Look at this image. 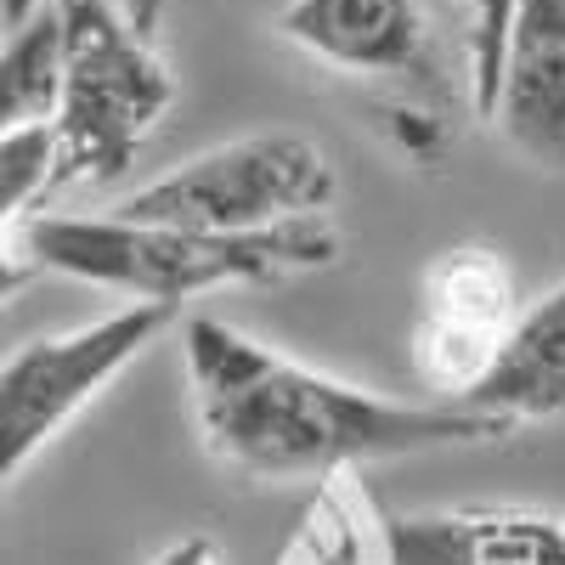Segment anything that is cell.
I'll return each mask as SVG.
<instances>
[{
    "label": "cell",
    "instance_id": "7c38bea8",
    "mask_svg": "<svg viewBox=\"0 0 565 565\" xmlns=\"http://www.w3.org/2000/svg\"><path fill=\"white\" fill-rule=\"evenodd\" d=\"M57 85H63V34L52 0H45L0 40V136L52 125Z\"/></svg>",
    "mask_w": 565,
    "mask_h": 565
},
{
    "label": "cell",
    "instance_id": "7a4b0ae2",
    "mask_svg": "<svg viewBox=\"0 0 565 565\" xmlns=\"http://www.w3.org/2000/svg\"><path fill=\"white\" fill-rule=\"evenodd\" d=\"M18 244L40 271L170 311L210 289L282 282L340 260V232L328 221H300L277 232H193L125 215H29Z\"/></svg>",
    "mask_w": 565,
    "mask_h": 565
},
{
    "label": "cell",
    "instance_id": "30bf717a",
    "mask_svg": "<svg viewBox=\"0 0 565 565\" xmlns=\"http://www.w3.org/2000/svg\"><path fill=\"white\" fill-rule=\"evenodd\" d=\"M396 565H565V521L526 509H452L391 521Z\"/></svg>",
    "mask_w": 565,
    "mask_h": 565
},
{
    "label": "cell",
    "instance_id": "9c48e42d",
    "mask_svg": "<svg viewBox=\"0 0 565 565\" xmlns=\"http://www.w3.org/2000/svg\"><path fill=\"white\" fill-rule=\"evenodd\" d=\"M458 407H476V413L498 418L503 430L565 418V277L548 295H537L532 306H521L498 356L487 362L476 391Z\"/></svg>",
    "mask_w": 565,
    "mask_h": 565
},
{
    "label": "cell",
    "instance_id": "5bb4252c",
    "mask_svg": "<svg viewBox=\"0 0 565 565\" xmlns=\"http://www.w3.org/2000/svg\"><path fill=\"white\" fill-rule=\"evenodd\" d=\"M514 0H469V74H476V108H487L492 68H498V45L509 29Z\"/></svg>",
    "mask_w": 565,
    "mask_h": 565
},
{
    "label": "cell",
    "instance_id": "3957f363",
    "mask_svg": "<svg viewBox=\"0 0 565 565\" xmlns=\"http://www.w3.org/2000/svg\"><path fill=\"white\" fill-rule=\"evenodd\" d=\"M63 34L57 85V186L114 181L136 164L175 103V74L148 23L119 0H52Z\"/></svg>",
    "mask_w": 565,
    "mask_h": 565
},
{
    "label": "cell",
    "instance_id": "6da1fadb",
    "mask_svg": "<svg viewBox=\"0 0 565 565\" xmlns=\"http://www.w3.org/2000/svg\"><path fill=\"white\" fill-rule=\"evenodd\" d=\"M186 402L204 447L255 481H322L380 458H424L509 436L498 418L458 402H402L334 380L232 322L186 317Z\"/></svg>",
    "mask_w": 565,
    "mask_h": 565
},
{
    "label": "cell",
    "instance_id": "8992f818",
    "mask_svg": "<svg viewBox=\"0 0 565 565\" xmlns=\"http://www.w3.org/2000/svg\"><path fill=\"white\" fill-rule=\"evenodd\" d=\"M514 317H521L514 266L492 244H458L424 271L413 367L436 391V402H463L476 391Z\"/></svg>",
    "mask_w": 565,
    "mask_h": 565
},
{
    "label": "cell",
    "instance_id": "ba28073f",
    "mask_svg": "<svg viewBox=\"0 0 565 565\" xmlns=\"http://www.w3.org/2000/svg\"><path fill=\"white\" fill-rule=\"evenodd\" d=\"M277 34L334 74L391 79L413 74L424 57V7L418 0H289L277 12Z\"/></svg>",
    "mask_w": 565,
    "mask_h": 565
},
{
    "label": "cell",
    "instance_id": "8fae6325",
    "mask_svg": "<svg viewBox=\"0 0 565 565\" xmlns=\"http://www.w3.org/2000/svg\"><path fill=\"white\" fill-rule=\"evenodd\" d=\"M271 565H396L391 521L362 469H334L306 487V503L277 537Z\"/></svg>",
    "mask_w": 565,
    "mask_h": 565
},
{
    "label": "cell",
    "instance_id": "5b68a950",
    "mask_svg": "<svg viewBox=\"0 0 565 565\" xmlns=\"http://www.w3.org/2000/svg\"><path fill=\"white\" fill-rule=\"evenodd\" d=\"M170 322V306L125 300L97 322L29 340L0 362V498Z\"/></svg>",
    "mask_w": 565,
    "mask_h": 565
},
{
    "label": "cell",
    "instance_id": "4fadbf2b",
    "mask_svg": "<svg viewBox=\"0 0 565 565\" xmlns=\"http://www.w3.org/2000/svg\"><path fill=\"white\" fill-rule=\"evenodd\" d=\"M52 186H57V136H52V125L0 136V232H12Z\"/></svg>",
    "mask_w": 565,
    "mask_h": 565
},
{
    "label": "cell",
    "instance_id": "2e32d148",
    "mask_svg": "<svg viewBox=\"0 0 565 565\" xmlns=\"http://www.w3.org/2000/svg\"><path fill=\"white\" fill-rule=\"evenodd\" d=\"M153 565H221V548H215V537H204V532H186V537L164 543V548L153 554Z\"/></svg>",
    "mask_w": 565,
    "mask_h": 565
},
{
    "label": "cell",
    "instance_id": "52a82bcc",
    "mask_svg": "<svg viewBox=\"0 0 565 565\" xmlns=\"http://www.w3.org/2000/svg\"><path fill=\"white\" fill-rule=\"evenodd\" d=\"M487 119L514 153L565 170V0H514L487 90Z\"/></svg>",
    "mask_w": 565,
    "mask_h": 565
},
{
    "label": "cell",
    "instance_id": "e0dca14e",
    "mask_svg": "<svg viewBox=\"0 0 565 565\" xmlns=\"http://www.w3.org/2000/svg\"><path fill=\"white\" fill-rule=\"evenodd\" d=\"M34 7H40V0H0V12H7V23H23Z\"/></svg>",
    "mask_w": 565,
    "mask_h": 565
},
{
    "label": "cell",
    "instance_id": "277c9868",
    "mask_svg": "<svg viewBox=\"0 0 565 565\" xmlns=\"http://www.w3.org/2000/svg\"><path fill=\"white\" fill-rule=\"evenodd\" d=\"M334 193L340 175L311 136L249 130L136 186L114 215L193 232H277L300 221H328Z\"/></svg>",
    "mask_w": 565,
    "mask_h": 565
},
{
    "label": "cell",
    "instance_id": "9a60e30c",
    "mask_svg": "<svg viewBox=\"0 0 565 565\" xmlns=\"http://www.w3.org/2000/svg\"><path fill=\"white\" fill-rule=\"evenodd\" d=\"M40 277V266L23 255V244L12 238V232H0V306H7V300H18L23 289H29V282Z\"/></svg>",
    "mask_w": 565,
    "mask_h": 565
}]
</instances>
